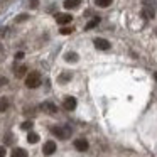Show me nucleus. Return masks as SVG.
Listing matches in <instances>:
<instances>
[{
    "label": "nucleus",
    "instance_id": "nucleus-1",
    "mask_svg": "<svg viewBox=\"0 0 157 157\" xmlns=\"http://www.w3.org/2000/svg\"><path fill=\"white\" fill-rule=\"evenodd\" d=\"M41 85V75H39L37 71H31L27 76H25V86L31 90L37 88V86Z\"/></svg>",
    "mask_w": 157,
    "mask_h": 157
},
{
    "label": "nucleus",
    "instance_id": "nucleus-2",
    "mask_svg": "<svg viewBox=\"0 0 157 157\" xmlns=\"http://www.w3.org/2000/svg\"><path fill=\"white\" fill-rule=\"evenodd\" d=\"M51 132L54 133L58 139H68V137L71 135V128H69V127H58L56 125L51 128Z\"/></svg>",
    "mask_w": 157,
    "mask_h": 157
},
{
    "label": "nucleus",
    "instance_id": "nucleus-3",
    "mask_svg": "<svg viewBox=\"0 0 157 157\" xmlns=\"http://www.w3.org/2000/svg\"><path fill=\"white\" fill-rule=\"evenodd\" d=\"M41 110H42L44 113H49V115H52V113L58 112V106H56L52 101H44V103L41 105Z\"/></svg>",
    "mask_w": 157,
    "mask_h": 157
},
{
    "label": "nucleus",
    "instance_id": "nucleus-4",
    "mask_svg": "<svg viewBox=\"0 0 157 157\" xmlns=\"http://www.w3.org/2000/svg\"><path fill=\"white\" fill-rule=\"evenodd\" d=\"M75 147H76V150H79V152H86L88 147H90V144H88L86 139H78V140H75Z\"/></svg>",
    "mask_w": 157,
    "mask_h": 157
},
{
    "label": "nucleus",
    "instance_id": "nucleus-5",
    "mask_svg": "<svg viewBox=\"0 0 157 157\" xmlns=\"http://www.w3.org/2000/svg\"><path fill=\"white\" fill-rule=\"evenodd\" d=\"M42 152H44V155H52V154L56 152V144L52 142V140L46 142L44 147H42Z\"/></svg>",
    "mask_w": 157,
    "mask_h": 157
},
{
    "label": "nucleus",
    "instance_id": "nucleus-6",
    "mask_svg": "<svg viewBox=\"0 0 157 157\" xmlns=\"http://www.w3.org/2000/svg\"><path fill=\"white\" fill-rule=\"evenodd\" d=\"M56 21H58L59 25H66L73 21V15L71 14H59L58 17H56Z\"/></svg>",
    "mask_w": 157,
    "mask_h": 157
},
{
    "label": "nucleus",
    "instance_id": "nucleus-7",
    "mask_svg": "<svg viewBox=\"0 0 157 157\" xmlns=\"http://www.w3.org/2000/svg\"><path fill=\"white\" fill-rule=\"evenodd\" d=\"M95 48L100 51H106V49H110V42L106 39H95Z\"/></svg>",
    "mask_w": 157,
    "mask_h": 157
},
{
    "label": "nucleus",
    "instance_id": "nucleus-8",
    "mask_svg": "<svg viewBox=\"0 0 157 157\" xmlns=\"http://www.w3.org/2000/svg\"><path fill=\"white\" fill-rule=\"evenodd\" d=\"M64 108L66 110H69V112H73V110L76 108V98H73V96H66L64 98Z\"/></svg>",
    "mask_w": 157,
    "mask_h": 157
},
{
    "label": "nucleus",
    "instance_id": "nucleus-9",
    "mask_svg": "<svg viewBox=\"0 0 157 157\" xmlns=\"http://www.w3.org/2000/svg\"><path fill=\"white\" fill-rule=\"evenodd\" d=\"M25 71H27V66H25V64H17L14 68V75L17 76V78H24Z\"/></svg>",
    "mask_w": 157,
    "mask_h": 157
},
{
    "label": "nucleus",
    "instance_id": "nucleus-10",
    "mask_svg": "<svg viewBox=\"0 0 157 157\" xmlns=\"http://www.w3.org/2000/svg\"><path fill=\"white\" fill-rule=\"evenodd\" d=\"M9 106H10V101H9V98H7V96H2V98H0V112H2V113L7 112Z\"/></svg>",
    "mask_w": 157,
    "mask_h": 157
},
{
    "label": "nucleus",
    "instance_id": "nucleus-11",
    "mask_svg": "<svg viewBox=\"0 0 157 157\" xmlns=\"http://www.w3.org/2000/svg\"><path fill=\"white\" fill-rule=\"evenodd\" d=\"M79 2H81V0H64V9H69V10H71V9H76L79 5Z\"/></svg>",
    "mask_w": 157,
    "mask_h": 157
},
{
    "label": "nucleus",
    "instance_id": "nucleus-12",
    "mask_svg": "<svg viewBox=\"0 0 157 157\" xmlns=\"http://www.w3.org/2000/svg\"><path fill=\"white\" fill-rule=\"evenodd\" d=\"M12 157H27V152L24 149H21V147H17V149L12 150Z\"/></svg>",
    "mask_w": 157,
    "mask_h": 157
},
{
    "label": "nucleus",
    "instance_id": "nucleus-13",
    "mask_svg": "<svg viewBox=\"0 0 157 157\" xmlns=\"http://www.w3.org/2000/svg\"><path fill=\"white\" fill-rule=\"evenodd\" d=\"M142 15L145 19H154V17H155V12H154V9H144Z\"/></svg>",
    "mask_w": 157,
    "mask_h": 157
},
{
    "label": "nucleus",
    "instance_id": "nucleus-14",
    "mask_svg": "<svg viewBox=\"0 0 157 157\" xmlns=\"http://www.w3.org/2000/svg\"><path fill=\"white\" fill-rule=\"evenodd\" d=\"M64 59L68 63H75V61H78V54H76V52H68V54L64 56Z\"/></svg>",
    "mask_w": 157,
    "mask_h": 157
},
{
    "label": "nucleus",
    "instance_id": "nucleus-15",
    "mask_svg": "<svg viewBox=\"0 0 157 157\" xmlns=\"http://www.w3.org/2000/svg\"><path fill=\"white\" fill-rule=\"evenodd\" d=\"M100 24V17H95L93 21H90L88 24H86V31H90V29H93V27H96V25Z\"/></svg>",
    "mask_w": 157,
    "mask_h": 157
},
{
    "label": "nucleus",
    "instance_id": "nucleus-16",
    "mask_svg": "<svg viewBox=\"0 0 157 157\" xmlns=\"http://www.w3.org/2000/svg\"><path fill=\"white\" fill-rule=\"evenodd\" d=\"M27 140H29V144H36L39 140V135H37V133H34V132H31L27 135Z\"/></svg>",
    "mask_w": 157,
    "mask_h": 157
},
{
    "label": "nucleus",
    "instance_id": "nucleus-17",
    "mask_svg": "<svg viewBox=\"0 0 157 157\" xmlns=\"http://www.w3.org/2000/svg\"><path fill=\"white\" fill-rule=\"evenodd\" d=\"M110 4H112V0H96V5L101 7V9H106Z\"/></svg>",
    "mask_w": 157,
    "mask_h": 157
},
{
    "label": "nucleus",
    "instance_id": "nucleus-18",
    "mask_svg": "<svg viewBox=\"0 0 157 157\" xmlns=\"http://www.w3.org/2000/svg\"><path fill=\"white\" fill-rule=\"evenodd\" d=\"M69 79H71V73H64V75L59 76V83H66V81H69Z\"/></svg>",
    "mask_w": 157,
    "mask_h": 157
},
{
    "label": "nucleus",
    "instance_id": "nucleus-19",
    "mask_svg": "<svg viewBox=\"0 0 157 157\" xmlns=\"http://www.w3.org/2000/svg\"><path fill=\"white\" fill-rule=\"evenodd\" d=\"M22 128H24V130H31L32 128V127H34V122H31V120H27V122H24V123H22Z\"/></svg>",
    "mask_w": 157,
    "mask_h": 157
},
{
    "label": "nucleus",
    "instance_id": "nucleus-20",
    "mask_svg": "<svg viewBox=\"0 0 157 157\" xmlns=\"http://www.w3.org/2000/svg\"><path fill=\"white\" fill-rule=\"evenodd\" d=\"M59 32H61L63 36H66V34H71V32H73V27H61V29H59Z\"/></svg>",
    "mask_w": 157,
    "mask_h": 157
},
{
    "label": "nucleus",
    "instance_id": "nucleus-21",
    "mask_svg": "<svg viewBox=\"0 0 157 157\" xmlns=\"http://www.w3.org/2000/svg\"><path fill=\"white\" fill-rule=\"evenodd\" d=\"M39 5V0H31V2H29V7L31 9H36Z\"/></svg>",
    "mask_w": 157,
    "mask_h": 157
},
{
    "label": "nucleus",
    "instance_id": "nucleus-22",
    "mask_svg": "<svg viewBox=\"0 0 157 157\" xmlns=\"http://www.w3.org/2000/svg\"><path fill=\"white\" fill-rule=\"evenodd\" d=\"M24 21H27V15L25 14H22V15H19L17 19H15V22H24Z\"/></svg>",
    "mask_w": 157,
    "mask_h": 157
},
{
    "label": "nucleus",
    "instance_id": "nucleus-23",
    "mask_svg": "<svg viewBox=\"0 0 157 157\" xmlns=\"http://www.w3.org/2000/svg\"><path fill=\"white\" fill-rule=\"evenodd\" d=\"M12 140H14V137H12L10 133H7V135H5V142H7V144H10Z\"/></svg>",
    "mask_w": 157,
    "mask_h": 157
},
{
    "label": "nucleus",
    "instance_id": "nucleus-24",
    "mask_svg": "<svg viewBox=\"0 0 157 157\" xmlns=\"http://www.w3.org/2000/svg\"><path fill=\"white\" fill-rule=\"evenodd\" d=\"M7 85V78H4V76H0V86Z\"/></svg>",
    "mask_w": 157,
    "mask_h": 157
},
{
    "label": "nucleus",
    "instance_id": "nucleus-25",
    "mask_svg": "<svg viewBox=\"0 0 157 157\" xmlns=\"http://www.w3.org/2000/svg\"><path fill=\"white\" fill-rule=\"evenodd\" d=\"M0 157H5V147H0Z\"/></svg>",
    "mask_w": 157,
    "mask_h": 157
},
{
    "label": "nucleus",
    "instance_id": "nucleus-26",
    "mask_svg": "<svg viewBox=\"0 0 157 157\" xmlns=\"http://www.w3.org/2000/svg\"><path fill=\"white\" fill-rule=\"evenodd\" d=\"M15 58H17V59H22V58H24V52H17V54H15Z\"/></svg>",
    "mask_w": 157,
    "mask_h": 157
},
{
    "label": "nucleus",
    "instance_id": "nucleus-27",
    "mask_svg": "<svg viewBox=\"0 0 157 157\" xmlns=\"http://www.w3.org/2000/svg\"><path fill=\"white\" fill-rule=\"evenodd\" d=\"M154 78H155V81H157V73H154Z\"/></svg>",
    "mask_w": 157,
    "mask_h": 157
}]
</instances>
